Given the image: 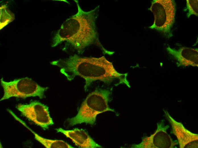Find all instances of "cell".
<instances>
[{
  "instance_id": "obj_1",
  "label": "cell",
  "mask_w": 198,
  "mask_h": 148,
  "mask_svg": "<svg viewBox=\"0 0 198 148\" xmlns=\"http://www.w3.org/2000/svg\"><path fill=\"white\" fill-rule=\"evenodd\" d=\"M51 64L60 68V72L71 81L76 76L85 81V91L93 82L96 81L110 84L116 80L119 84L130 86L127 77L128 73H121L117 71L112 62L104 56L99 57H81L77 54L68 58L60 59L50 62Z\"/></svg>"
},
{
  "instance_id": "obj_2",
  "label": "cell",
  "mask_w": 198,
  "mask_h": 148,
  "mask_svg": "<svg viewBox=\"0 0 198 148\" xmlns=\"http://www.w3.org/2000/svg\"><path fill=\"white\" fill-rule=\"evenodd\" d=\"M74 1L77 7V12L62 24L53 37L51 47L66 42L81 54L87 47L96 44L105 54H112V52L104 48L98 39L96 20L99 6L85 11L81 8L78 0Z\"/></svg>"
},
{
  "instance_id": "obj_3",
  "label": "cell",
  "mask_w": 198,
  "mask_h": 148,
  "mask_svg": "<svg viewBox=\"0 0 198 148\" xmlns=\"http://www.w3.org/2000/svg\"><path fill=\"white\" fill-rule=\"evenodd\" d=\"M111 92L109 90L101 89L90 93L82 103L77 115L68 119L69 124L74 126L84 123L93 125L98 114L107 111L116 112L108 105Z\"/></svg>"
},
{
  "instance_id": "obj_4",
  "label": "cell",
  "mask_w": 198,
  "mask_h": 148,
  "mask_svg": "<svg viewBox=\"0 0 198 148\" xmlns=\"http://www.w3.org/2000/svg\"><path fill=\"white\" fill-rule=\"evenodd\" d=\"M0 82L4 91L0 101L12 97L25 98L37 96L42 99L45 97L44 92L48 89L40 86L28 77L15 79L9 82L5 81L1 78Z\"/></svg>"
},
{
  "instance_id": "obj_5",
  "label": "cell",
  "mask_w": 198,
  "mask_h": 148,
  "mask_svg": "<svg viewBox=\"0 0 198 148\" xmlns=\"http://www.w3.org/2000/svg\"><path fill=\"white\" fill-rule=\"evenodd\" d=\"M154 16V22L149 27L166 34L173 35L171 29L175 22L176 4L174 0H154L148 9Z\"/></svg>"
},
{
  "instance_id": "obj_6",
  "label": "cell",
  "mask_w": 198,
  "mask_h": 148,
  "mask_svg": "<svg viewBox=\"0 0 198 148\" xmlns=\"http://www.w3.org/2000/svg\"><path fill=\"white\" fill-rule=\"evenodd\" d=\"M16 107L22 116L44 130L53 124L48 107L38 101H32L27 104H19Z\"/></svg>"
},
{
  "instance_id": "obj_7",
  "label": "cell",
  "mask_w": 198,
  "mask_h": 148,
  "mask_svg": "<svg viewBox=\"0 0 198 148\" xmlns=\"http://www.w3.org/2000/svg\"><path fill=\"white\" fill-rule=\"evenodd\" d=\"M169 127L165 125L163 120L157 123V128L153 134L142 138L139 144L132 145L133 148H173L178 144L168 134L167 131Z\"/></svg>"
},
{
  "instance_id": "obj_8",
  "label": "cell",
  "mask_w": 198,
  "mask_h": 148,
  "mask_svg": "<svg viewBox=\"0 0 198 148\" xmlns=\"http://www.w3.org/2000/svg\"><path fill=\"white\" fill-rule=\"evenodd\" d=\"M165 116L171 126L172 133L178 140L180 148L198 147V134L186 128L182 124L175 120L168 111L163 110Z\"/></svg>"
},
{
  "instance_id": "obj_9",
  "label": "cell",
  "mask_w": 198,
  "mask_h": 148,
  "mask_svg": "<svg viewBox=\"0 0 198 148\" xmlns=\"http://www.w3.org/2000/svg\"><path fill=\"white\" fill-rule=\"evenodd\" d=\"M166 50L176 60L178 67H198L197 48L183 47L175 49L168 46Z\"/></svg>"
},
{
  "instance_id": "obj_10",
  "label": "cell",
  "mask_w": 198,
  "mask_h": 148,
  "mask_svg": "<svg viewBox=\"0 0 198 148\" xmlns=\"http://www.w3.org/2000/svg\"><path fill=\"white\" fill-rule=\"evenodd\" d=\"M71 139L77 146L81 148H103L96 143L84 130L78 128L71 130H65L62 128L56 129Z\"/></svg>"
},
{
  "instance_id": "obj_11",
  "label": "cell",
  "mask_w": 198,
  "mask_h": 148,
  "mask_svg": "<svg viewBox=\"0 0 198 148\" xmlns=\"http://www.w3.org/2000/svg\"><path fill=\"white\" fill-rule=\"evenodd\" d=\"M14 118L30 130L34 135L35 139L45 147L48 148H73L72 146L61 140H51L44 138L35 133L29 128L25 123L14 114L12 115Z\"/></svg>"
},
{
  "instance_id": "obj_12",
  "label": "cell",
  "mask_w": 198,
  "mask_h": 148,
  "mask_svg": "<svg viewBox=\"0 0 198 148\" xmlns=\"http://www.w3.org/2000/svg\"><path fill=\"white\" fill-rule=\"evenodd\" d=\"M0 30H1L15 19V16L6 5L0 6Z\"/></svg>"
},
{
  "instance_id": "obj_13",
  "label": "cell",
  "mask_w": 198,
  "mask_h": 148,
  "mask_svg": "<svg viewBox=\"0 0 198 148\" xmlns=\"http://www.w3.org/2000/svg\"><path fill=\"white\" fill-rule=\"evenodd\" d=\"M187 8L188 10L187 16L189 18L192 15L198 16V0H186Z\"/></svg>"
}]
</instances>
